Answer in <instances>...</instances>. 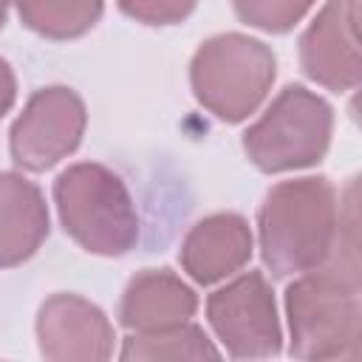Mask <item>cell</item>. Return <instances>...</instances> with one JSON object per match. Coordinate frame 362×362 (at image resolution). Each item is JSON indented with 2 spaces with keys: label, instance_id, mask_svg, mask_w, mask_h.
Wrapping results in <instances>:
<instances>
[{
  "label": "cell",
  "instance_id": "6da1fadb",
  "mask_svg": "<svg viewBox=\"0 0 362 362\" xmlns=\"http://www.w3.org/2000/svg\"><path fill=\"white\" fill-rule=\"evenodd\" d=\"M339 195L325 175L274 184L257 212L260 257L272 277H297L331 263L339 240Z\"/></svg>",
  "mask_w": 362,
  "mask_h": 362
},
{
  "label": "cell",
  "instance_id": "7a4b0ae2",
  "mask_svg": "<svg viewBox=\"0 0 362 362\" xmlns=\"http://www.w3.org/2000/svg\"><path fill=\"white\" fill-rule=\"evenodd\" d=\"M288 351L297 359H356L362 337L359 274L337 263L297 274L286 288Z\"/></svg>",
  "mask_w": 362,
  "mask_h": 362
},
{
  "label": "cell",
  "instance_id": "3957f363",
  "mask_svg": "<svg viewBox=\"0 0 362 362\" xmlns=\"http://www.w3.org/2000/svg\"><path fill=\"white\" fill-rule=\"evenodd\" d=\"M54 204L65 235L85 252L122 257L139 240V212L124 181L105 164L79 161L54 181Z\"/></svg>",
  "mask_w": 362,
  "mask_h": 362
},
{
  "label": "cell",
  "instance_id": "277c9868",
  "mask_svg": "<svg viewBox=\"0 0 362 362\" xmlns=\"http://www.w3.org/2000/svg\"><path fill=\"white\" fill-rule=\"evenodd\" d=\"M274 74V51L238 31L209 37L189 62V85L198 105L229 124L249 119L263 105Z\"/></svg>",
  "mask_w": 362,
  "mask_h": 362
},
{
  "label": "cell",
  "instance_id": "5b68a950",
  "mask_svg": "<svg viewBox=\"0 0 362 362\" xmlns=\"http://www.w3.org/2000/svg\"><path fill=\"white\" fill-rule=\"evenodd\" d=\"M334 133L331 105L303 85L283 88L243 133V153L260 173H291L325 158Z\"/></svg>",
  "mask_w": 362,
  "mask_h": 362
},
{
  "label": "cell",
  "instance_id": "8992f818",
  "mask_svg": "<svg viewBox=\"0 0 362 362\" xmlns=\"http://www.w3.org/2000/svg\"><path fill=\"white\" fill-rule=\"evenodd\" d=\"M206 320L232 359H269L283 348L274 291L260 272H243L212 291Z\"/></svg>",
  "mask_w": 362,
  "mask_h": 362
},
{
  "label": "cell",
  "instance_id": "52a82bcc",
  "mask_svg": "<svg viewBox=\"0 0 362 362\" xmlns=\"http://www.w3.org/2000/svg\"><path fill=\"white\" fill-rule=\"evenodd\" d=\"M85 127L88 110L74 88H40L11 124V161L25 173H45L79 147Z\"/></svg>",
  "mask_w": 362,
  "mask_h": 362
},
{
  "label": "cell",
  "instance_id": "ba28073f",
  "mask_svg": "<svg viewBox=\"0 0 362 362\" xmlns=\"http://www.w3.org/2000/svg\"><path fill=\"white\" fill-rule=\"evenodd\" d=\"M359 6L356 0H325L300 37V68L325 90L345 93L359 85Z\"/></svg>",
  "mask_w": 362,
  "mask_h": 362
},
{
  "label": "cell",
  "instance_id": "9c48e42d",
  "mask_svg": "<svg viewBox=\"0 0 362 362\" xmlns=\"http://www.w3.org/2000/svg\"><path fill=\"white\" fill-rule=\"evenodd\" d=\"M107 314L79 294H51L37 311L40 354L51 362H99L113 356Z\"/></svg>",
  "mask_w": 362,
  "mask_h": 362
},
{
  "label": "cell",
  "instance_id": "30bf717a",
  "mask_svg": "<svg viewBox=\"0 0 362 362\" xmlns=\"http://www.w3.org/2000/svg\"><path fill=\"white\" fill-rule=\"evenodd\" d=\"M255 240L246 218L235 212H215L201 218L184 238L178 260L181 269L201 286H212L218 280L240 272L252 257Z\"/></svg>",
  "mask_w": 362,
  "mask_h": 362
},
{
  "label": "cell",
  "instance_id": "8fae6325",
  "mask_svg": "<svg viewBox=\"0 0 362 362\" xmlns=\"http://www.w3.org/2000/svg\"><path fill=\"white\" fill-rule=\"evenodd\" d=\"M198 311V294L170 269H141L124 286L119 322L127 331H156L187 322Z\"/></svg>",
  "mask_w": 362,
  "mask_h": 362
},
{
  "label": "cell",
  "instance_id": "7c38bea8",
  "mask_svg": "<svg viewBox=\"0 0 362 362\" xmlns=\"http://www.w3.org/2000/svg\"><path fill=\"white\" fill-rule=\"evenodd\" d=\"M48 238V206L42 189L23 173H0V269L37 255Z\"/></svg>",
  "mask_w": 362,
  "mask_h": 362
},
{
  "label": "cell",
  "instance_id": "4fadbf2b",
  "mask_svg": "<svg viewBox=\"0 0 362 362\" xmlns=\"http://www.w3.org/2000/svg\"><path fill=\"white\" fill-rule=\"evenodd\" d=\"M221 351L195 322H178L156 331H130L124 337L119 359L124 362H156V359H218Z\"/></svg>",
  "mask_w": 362,
  "mask_h": 362
},
{
  "label": "cell",
  "instance_id": "5bb4252c",
  "mask_svg": "<svg viewBox=\"0 0 362 362\" xmlns=\"http://www.w3.org/2000/svg\"><path fill=\"white\" fill-rule=\"evenodd\" d=\"M23 25L45 40H76L88 34L102 11L105 0H14Z\"/></svg>",
  "mask_w": 362,
  "mask_h": 362
},
{
  "label": "cell",
  "instance_id": "9a60e30c",
  "mask_svg": "<svg viewBox=\"0 0 362 362\" xmlns=\"http://www.w3.org/2000/svg\"><path fill=\"white\" fill-rule=\"evenodd\" d=\"M317 0H232V8L240 23L260 28L266 34L291 31Z\"/></svg>",
  "mask_w": 362,
  "mask_h": 362
},
{
  "label": "cell",
  "instance_id": "2e32d148",
  "mask_svg": "<svg viewBox=\"0 0 362 362\" xmlns=\"http://www.w3.org/2000/svg\"><path fill=\"white\" fill-rule=\"evenodd\" d=\"M198 0H119V8L144 25H175L195 11Z\"/></svg>",
  "mask_w": 362,
  "mask_h": 362
},
{
  "label": "cell",
  "instance_id": "e0dca14e",
  "mask_svg": "<svg viewBox=\"0 0 362 362\" xmlns=\"http://www.w3.org/2000/svg\"><path fill=\"white\" fill-rule=\"evenodd\" d=\"M14 99H17V79L11 65L0 57V119L14 107Z\"/></svg>",
  "mask_w": 362,
  "mask_h": 362
},
{
  "label": "cell",
  "instance_id": "ac0fdd59",
  "mask_svg": "<svg viewBox=\"0 0 362 362\" xmlns=\"http://www.w3.org/2000/svg\"><path fill=\"white\" fill-rule=\"evenodd\" d=\"M8 3H11V0H0V28L6 25V14H8Z\"/></svg>",
  "mask_w": 362,
  "mask_h": 362
}]
</instances>
